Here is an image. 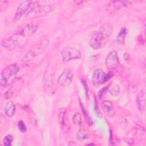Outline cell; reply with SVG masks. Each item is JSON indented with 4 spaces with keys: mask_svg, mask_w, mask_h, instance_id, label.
Here are the masks:
<instances>
[{
    "mask_svg": "<svg viewBox=\"0 0 146 146\" xmlns=\"http://www.w3.org/2000/svg\"><path fill=\"white\" fill-rule=\"evenodd\" d=\"M111 31L112 27L110 24L103 25L91 34L89 40L90 46L95 50L103 47L107 44Z\"/></svg>",
    "mask_w": 146,
    "mask_h": 146,
    "instance_id": "1",
    "label": "cell"
},
{
    "mask_svg": "<svg viewBox=\"0 0 146 146\" xmlns=\"http://www.w3.org/2000/svg\"><path fill=\"white\" fill-rule=\"evenodd\" d=\"M49 43L50 40L48 39L42 40L40 42L32 47L27 51L23 58V61L25 62H29L33 60L34 58L44 51L48 47Z\"/></svg>",
    "mask_w": 146,
    "mask_h": 146,
    "instance_id": "2",
    "label": "cell"
},
{
    "mask_svg": "<svg viewBox=\"0 0 146 146\" xmlns=\"http://www.w3.org/2000/svg\"><path fill=\"white\" fill-rule=\"evenodd\" d=\"M38 1H22L18 6L15 15L14 16V21H18L25 14H30L33 9L38 5Z\"/></svg>",
    "mask_w": 146,
    "mask_h": 146,
    "instance_id": "3",
    "label": "cell"
},
{
    "mask_svg": "<svg viewBox=\"0 0 146 146\" xmlns=\"http://www.w3.org/2000/svg\"><path fill=\"white\" fill-rule=\"evenodd\" d=\"M24 37L18 31L10 35L3 39L1 41V44L2 47L8 50H13L18 47L23 40Z\"/></svg>",
    "mask_w": 146,
    "mask_h": 146,
    "instance_id": "4",
    "label": "cell"
},
{
    "mask_svg": "<svg viewBox=\"0 0 146 146\" xmlns=\"http://www.w3.org/2000/svg\"><path fill=\"white\" fill-rule=\"evenodd\" d=\"M19 70V66L16 63L11 64L5 67L1 74V86L6 87L9 84V80L17 74Z\"/></svg>",
    "mask_w": 146,
    "mask_h": 146,
    "instance_id": "5",
    "label": "cell"
},
{
    "mask_svg": "<svg viewBox=\"0 0 146 146\" xmlns=\"http://www.w3.org/2000/svg\"><path fill=\"white\" fill-rule=\"evenodd\" d=\"M113 75L111 72L105 74L102 69H96L93 73L92 81L95 87H98L107 82Z\"/></svg>",
    "mask_w": 146,
    "mask_h": 146,
    "instance_id": "6",
    "label": "cell"
},
{
    "mask_svg": "<svg viewBox=\"0 0 146 146\" xmlns=\"http://www.w3.org/2000/svg\"><path fill=\"white\" fill-rule=\"evenodd\" d=\"M62 60L64 62H69L74 59H78L81 58L80 51L73 47H66L61 51Z\"/></svg>",
    "mask_w": 146,
    "mask_h": 146,
    "instance_id": "7",
    "label": "cell"
},
{
    "mask_svg": "<svg viewBox=\"0 0 146 146\" xmlns=\"http://www.w3.org/2000/svg\"><path fill=\"white\" fill-rule=\"evenodd\" d=\"M43 83L45 92L48 95H53L55 93V86L52 81L51 74L49 71H46L43 76Z\"/></svg>",
    "mask_w": 146,
    "mask_h": 146,
    "instance_id": "8",
    "label": "cell"
},
{
    "mask_svg": "<svg viewBox=\"0 0 146 146\" xmlns=\"http://www.w3.org/2000/svg\"><path fill=\"white\" fill-rule=\"evenodd\" d=\"M73 76L74 74L71 69H65L59 76L58 83L62 87H67L71 83Z\"/></svg>",
    "mask_w": 146,
    "mask_h": 146,
    "instance_id": "9",
    "label": "cell"
},
{
    "mask_svg": "<svg viewBox=\"0 0 146 146\" xmlns=\"http://www.w3.org/2000/svg\"><path fill=\"white\" fill-rule=\"evenodd\" d=\"M58 122L60 126V128L64 132H67L70 128L69 121H68L66 110L64 108H60L59 109L58 114Z\"/></svg>",
    "mask_w": 146,
    "mask_h": 146,
    "instance_id": "10",
    "label": "cell"
},
{
    "mask_svg": "<svg viewBox=\"0 0 146 146\" xmlns=\"http://www.w3.org/2000/svg\"><path fill=\"white\" fill-rule=\"evenodd\" d=\"M106 67L109 69H113L119 65V58L115 51H111L106 59Z\"/></svg>",
    "mask_w": 146,
    "mask_h": 146,
    "instance_id": "11",
    "label": "cell"
},
{
    "mask_svg": "<svg viewBox=\"0 0 146 146\" xmlns=\"http://www.w3.org/2000/svg\"><path fill=\"white\" fill-rule=\"evenodd\" d=\"M38 25L34 22H31L23 26L18 32L24 37L29 36L33 35L37 30Z\"/></svg>",
    "mask_w": 146,
    "mask_h": 146,
    "instance_id": "12",
    "label": "cell"
},
{
    "mask_svg": "<svg viewBox=\"0 0 146 146\" xmlns=\"http://www.w3.org/2000/svg\"><path fill=\"white\" fill-rule=\"evenodd\" d=\"M130 1H111L107 5L106 10L109 13H113L122 7L127 6L129 4H131Z\"/></svg>",
    "mask_w": 146,
    "mask_h": 146,
    "instance_id": "13",
    "label": "cell"
},
{
    "mask_svg": "<svg viewBox=\"0 0 146 146\" xmlns=\"http://www.w3.org/2000/svg\"><path fill=\"white\" fill-rule=\"evenodd\" d=\"M136 106L140 113H143L145 111V91L143 89L138 93L136 99Z\"/></svg>",
    "mask_w": 146,
    "mask_h": 146,
    "instance_id": "14",
    "label": "cell"
},
{
    "mask_svg": "<svg viewBox=\"0 0 146 146\" xmlns=\"http://www.w3.org/2000/svg\"><path fill=\"white\" fill-rule=\"evenodd\" d=\"M52 10V7L50 5H37L32 11L37 17L44 15Z\"/></svg>",
    "mask_w": 146,
    "mask_h": 146,
    "instance_id": "15",
    "label": "cell"
},
{
    "mask_svg": "<svg viewBox=\"0 0 146 146\" xmlns=\"http://www.w3.org/2000/svg\"><path fill=\"white\" fill-rule=\"evenodd\" d=\"M102 110L104 113L108 116H112L115 114V108L112 103L107 100L102 103Z\"/></svg>",
    "mask_w": 146,
    "mask_h": 146,
    "instance_id": "16",
    "label": "cell"
},
{
    "mask_svg": "<svg viewBox=\"0 0 146 146\" xmlns=\"http://www.w3.org/2000/svg\"><path fill=\"white\" fill-rule=\"evenodd\" d=\"M90 135L88 129L84 125H82L76 133V137L79 141H84L89 138Z\"/></svg>",
    "mask_w": 146,
    "mask_h": 146,
    "instance_id": "17",
    "label": "cell"
},
{
    "mask_svg": "<svg viewBox=\"0 0 146 146\" xmlns=\"http://www.w3.org/2000/svg\"><path fill=\"white\" fill-rule=\"evenodd\" d=\"M5 111L6 115L9 117H12L15 112V106L12 102H7L5 107Z\"/></svg>",
    "mask_w": 146,
    "mask_h": 146,
    "instance_id": "18",
    "label": "cell"
},
{
    "mask_svg": "<svg viewBox=\"0 0 146 146\" xmlns=\"http://www.w3.org/2000/svg\"><path fill=\"white\" fill-rule=\"evenodd\" d=\"M108 91L113 96H117L120 92V87L117 83L112 82L108 85Z\"/></svg>",
    "mask_w": 146,
    "mask_h": 146,
    "instance_id": "19",
    "label": "cell"
},
{
    "mask_svg": "<svg viewBox=\"0 0 146 146\" xmlns=\"http://www.w3.org/2000/svg\"><path fill=\"white\" fill-rule=\"evenodd\" d=\"M127 29L125 27H123L120 29L117 36V40L119 43H123L124 42V39L127 34Z\"/></svg>",
    "mask_w": 146,
    "mask_h": 146,
    "instance_id": "20",
    "label": "cell"
},
{
    "mask_svg": "<svg viewBox=\"0 0 146 146\" xmlns=\"http://www.w3.org/2000/svg\"><path fill=\"white\" fill-rule=\"evenodd\" d=\"M80 102V107H81V109H82V111L83 112V115H84V117L85 118V120L87 122V123L90 125H92L93 124V121L92 120V119L88 116V115L87 114V112H86V110L84 108V107L83 106V104L81 103V102L79 101Z\"/></svg>",
    "mask_w": 146,
    "mask_h": 146,
    "instance_id": "21",
    "label": "cell"
},
{
    "mask_svg": "<svg viewBox=\"0 0 146 146\" xmlns=\"http://www.w3.org/2000/svg\"><path fill=\"white\" fill-rule=\"evenodd\" d=\"M72 122L75 124L81 125L82 124V119L81 116L79 113L76 112L72 116Z\"/></svg>",
    "mask_w": 146,
    "mask_h": 146,
    "instance_id": "22",
    "label": "cell"
},
{
    "mask_svg": "<svg viewBox=\"0 0 146 146\" xmlns=\"http://www.w3.org/2000/svg\"><path fill=\"white\" fill-rule=\"evenodd\" d=\"M13 140V137L11 135H6L3 140V144L5 146H10L11 145V143Z\"/></svg>",
    "mask_w": 146,
    "mask_h": 146,
    "instance_id": "23",
    "label": "cell"
},
{
    "mask_svg": "<svg viewBox=\"0 0 146 146\" xmlns=\"http://www.w3.org/2000/svg\"><path fill=\"white\" fill-rule=\"evenodd\" d=\"M18 128L22 133H25L26 131V127L22 120H20L18 123Z\"/></svg>",
    "mask_w": 146,
    "mask_h": 146,
    "instance_id": "24",
    "label": "cell"
},
{
    "mask_svg": "<svg viewBox=\"0 0 146 146\" xmlns=\"http://www.w3.org/2000/svg\"><path fill=\"white\" fill-rule=\"evenodd\" d=\"M107 91H108V86L103 88L101 90L99 91V92H98V96L100 99H102L103 96L104 95V94H106V93L107 92Z\"/></svg>",
    "mask_w": 146,
    "mask_h": 146,
    "instance_id": "25",
    "label": "cell"
},
{
    "mask_svg": "<svg viewBox=\"0 0 146 146\" xmlns=\"http://www.w3.org/2000/svg\"><path fill=\"white\" fill-rule=\"evenodd\" d=\"M82 83L84 87V88H85V90H86V96L87 98H88L89 97V89H88L87 84L86 82L83 79H82Z\"/></svg>",
    "mask_w": 146,
    "mask_h": 146,
    "instance_id": "26",
    "label": "cell"
},
{
    "mask_svg": "<svg viewBox=\"0 0 146 146\" xmlns=\"http://www.w3.org/2000/svg\"><path fill=\"white\" fill-rule=\"evenodd\" d=\"M12 95H13V92L11 91H9V90L6 91V92L5 94V97L6 99L10 98Z\"/></svg>",
    "mask_w": 146,
    "mask_h": 146,
    "instance_id": "27",
    "label": "cell"
}]
</instances>
